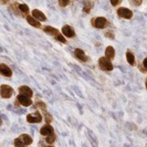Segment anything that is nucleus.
Here are the masks:
<instances>
[{
  "mask_svg": "<svg viewBox=\"0 0 147 147\" xmlns=\"http://www.w3.org/2000/svg\"><path fill=\"white\" fill-rule=\"evenodd\" d=\"M32 143V138L30 137L28 134H21L18 138H16L14 140V145L18 146V147H22V146H28L30 145Z\"/></svg>",
  "mask_w": 147,
  "mask_h": 147,
  "instance_id": "1",
  "label": "nucleus"
},
{
  "mask_svg": "<svg viewBox=\"0 0 147 147\" xmlns=\"http://www.w3.org/2000/svg\"><path fill=\"white\" fill-rule=\"evenodd\" d=\"M98 65L99 68L101 69L102 71H107V72H110L114 69V66L112 62L110 61V59L106 58V57H101L98 60Z\"/></svg>",
  "mask_w": 147,
  "mask_h": 147,
  "instance_id": "2",
  "label": "nucleus"
},
{
  "mask_svg": "<svg viewBox=\"0 0 147 147\" xmlns=\"http://www.w3.org/2000/svg\"><path fill=\"white\" fill-rule=\"evenodd\" d=\"M14 90L13 88L10 86V85L7 84H2L0 86V95H1L2 98H10V97L13 95Z\"/></svg>",
  "mask_w": 147,
  "mask_h": 147,
  "instance_id": "3",
  "label": "nucleus"
},
{
  "mask_svg": "<svg viewBox=\"0 0 147 147\" xmlns=\"http://www.w3.org/2000/svg\"><path fill=\"white\" fill-rule=\"evenodd\" d=\"M91 23L93 25V27H95L97 28H104L107 27V25L109 24L107 19L104 17H97L95 19H93L91 21Z\"/></svg>",
  "mask_w": 147,
  "mask_h": 147,
  "instance_id": "4",
  "label": "nucleus"
},
{
  "mask_svg": "<svg viewBox=\"0 0 147 147\" xmlns=\"http://www.w3.org/2000/svg\"><path fill=\"white\" fill-rule=\"evenodd\" d=\"M117 14L120 18H123V19H127V20H129V19L132 18V13L131 10H129V8H125V7H121V8L118 9L117 11Z\"/></svg>",
  "mask_w": 147,
  "mask_h": 147,
  "instance_id": "5",
  "label": "nucleus"
},
{
  "mask_svg": "<svg viewBox=\"0 0 147 147\" xmlns=\"http://www.w3.org/2000/svg\"><path fill=\"white\" fill-rule=\"evenodd\" d=\"M27 121L30 124H38V123H40L42 121V116L39 112L28 114L27 116Z\"/></svg>",
  "mask_w": 147,
  "mask_h": 147,
  "instance_id": "6",
  "label": "nucleus"
},
{
  "mask_svg": "<svg viewBox=\"0 0 147 147\" xmlns=\"http://www.w3.org/2000/svg\"><path fill=\"white\" fill-rule=\"evenodd\" d=\"M17 100L21 105L25 106V107H28L32 104V101L30 99V97H28L27 95H24V94H19L17 96Z\"/></svg>",
  "mask_w": 147,
  "mask_h": 147,
  "instance_id": "7",
  "label": "nucleus"
},
{
  "mask_svg": "<svg viewBox=\"0 0 147 147\" xmlns=\"http://www.w3.org/2000/svg\"><path fill=\"white\" fill-rule=\"evenodd\" d=\"M52 134H54V129L49 124H46L45 125H43V127L40 129V134L43 136H47Z\"/></svg>",
  "mask_w": 147,
  "mask_h": 147,
  "instance_id": "8",
  "label": "nucleus"
},
{
  "mask_svg": "<svg viewBox=\"0 0 147 147\" xmlns=\"http://www.w3.org/2000/svg\"><path fill=\"white\" fill-rule=\"evenodd\" d=\"M62 32H63V34L65 35V36H67V37H74L76 35V32H75V30H74V28H71L70 26H68V25H66V26H64L63 28H62Z\"/></svg>",
  "mask_w": 147,
  "mask_h": 147,
  "instance_id": "9",
  "label": "nucleus"
},
{
  "mask_svg": "<svg viewBox=\"0 0 147 147\" xmlns=\"http://www.w3.org/2000/svg\"><path fill=\"white\" fill-rule=\"evenodd\" d=\"M0 74L4 77H11L12 76V70L5 64H0Z\"/></svg>",
  "mask_w": 147,
  "mask_h": 147,
  "instance_id": "10",
  "label": "nucleus"
},
{
  "mask_svg": "<svg viewBox=\"0 0 147 147\" xmlns=\"http://www.w3.org/2000/svg\"><path fill=\"white\" fill-rule=\"evenodd\" d=\"M43 30L46 32V34H50V35H52V36H54L55 38H56L57 36H58L59 34H61L60 32H59V30H57V28H52V27H49V26H46V27H44L43 28Z\"/></svg>",
  "mask_w": 147,
  "mask_h": 147,
  "instance_id": "11",
  "label": "nucleus"
},
{
  "mask_svg": "<svg viewBox=\"0 0 147 147\" xmlns=\"http://www.w3.org/2000/svg\"><path fill=\"white\" fill-rule=\"evenodd\" d=\"M32 17L35 18L36 20H38L39 22H45L46 21V17L41 11L37 10V9H34L32 10Z\"/></svg>",
  "mask_w": 147,
  "mask_h": 147,
  "instance_id": "12",
  "label": "nucleus"
},
{
  "mask_svg": "<svg viewBox=\"0 0 147 147\" xmlns=\"http://www.w3.org/2000/svg\"><path fill=\"white\" fill-rule=\"evenodd\" d=\"M19 92H20V94H24V95H27L28 97H32V94H34L32 88H30L27 85H22V86L19 87Z\"/></svg>",
  "mask_w": 147,
  "mask_h": 147,
  "instance_id": "13",
  "label": "nucleus"
},
{
  "mask_svg": "<svg viewBox=\"0 0 147 147\" xmlns=\"http://www.w3.org/2000/svg\"><path fill=\"white\" fill-rule=\"evenodd\" d=\"M74 54H75V56L77 57L79 60H80L82 62H85L86 61V55H85L84 51L82 50V49H80V48H77L75 49V52H74Z\"/></svg>",
  "mask_w": 147,
  "mask_h": 147,
  "instance_id": "14",
  "label": "nucleus"
},
{
  "mask_svg": "<svg viewBox=\"0 0 147 147\" xmlns=\"http://www.w3.org/2000/svg\"><path fill=\"white\" fill-rule=\"evenodd\" d=\"M27 21L30 26H32V27H34V28H40V27H41L39 21L36 20V19L34 17H32V16H27Z\"/></svg>",
  "mask_w": 147,
  "mask_h": 147,
  "instance_id": "15",
  "label": "nucleus"
},
{
  "mask_svg": "<svg viewBox=\"0 0 147 147\" xmlns=\"http://www.w3.org/2000/svg\"><path fill=\"white\" fill-rule=\"evenodd\" d=\"M105 57L108 59H110V60L114 59V57H115V49H114L113 46H108L107 48H106Z\"/></svg>",
  "mask_w": 147,
  "mask_h": 147,
  "instance_id": "16",
  "label": "nucleus"
},
{
  "mask_svg": "<svg viewBox=\"0 0 147 147\" xmlns=\"http://www.w3.org/2000/svg\"><path fill=\"white\" fill-rule=\"evenodd\" d=\"M35 106H36L37 108H39L40 110H41L42 112H43L44 115L48 113V112H47V110H46V104L44 103V102H42V101H36V103H35Z\"/></svg>",
  "mask_w": 147,
  "mask_h": 147,
  "instance_id": "17",
  "label": "nucleus"
},
{
  "mask_svg": "<svg viewBox=\"0 0 147 147\" xmlns=\"http://www.w3.org/2000/svg\"><path fill=\"white\" fill-rule=\"evenodd\" d=\"M127 62H129V65H131V66H134V64H136V59H134V55L131 53V52H129V51L127 52Z\"/></svg>",
  "mask_w": 147,
  "mask_h": 147,
  "instance_id": "18",
  "label": "nucleus"
},
{
  "mask_svg": "<svg viewBox=\"0 0 147 147\" xmlns=\"http://www.w3.org/2000/svg\"><path fill=\"white\" fill-rule=\"evenodd\" d=\"M18 8H19V10L24 14V15H27L28 12H30V8H28V6L27 5V4H19Z\"/></svg>",
  "mask_w": 147,
  "mask_h": 147,
  "instance_id": "19",
  "label": "nucleus"
},
{
  "mask_svg": "<svg viewBox=\"0 0 147 147\" xmlns=\"http://www.w3.org/2000/svg\"><path fill=\"white\" fill-rule=\"evenodd\" d=\"M91 10V3L89 0H84V13H89Z\"/></svg>",
  "mask_w": 147,
  "mask_h": 147,
  "instance_id": "20",
  "label": "nucleus"
},
{
  "mask_svg": "<svg viewBox=\"0 0 147 147\" xmlns=\"http://www.w3.org/2000/svg\"><path fill=\"white\" fill-rule=\"evenodd\" d=\"M54 141H55V132H54V134H49V136H47V137H46V142H47V143L52 144Z\"/></svg>",
  "mask_w": 147,
  "mask_h": 147,
  "instance_id": "21",
  "label": "nucleus"
},
{
  "mask_svg": "<svg viewBox=\"0 0 147 147\" xmlns=\"http://www.w3.org/2000/svg\"><path fill=\"white\" fill-rule=\"evenodd\" d=\"M70 1H71V0H58L59 5H60L61 7H66V6H68L69 4H70Z\"/></svg>",
  "mask_w": 147,
  "mask_h": 147,
  "instance_id": "22",
  "label": "nucleus"
},
{
  "mask_svg": "<svg viewBox=\"0 0 147 147\" xmlns=\"http://www.w3.org/2000/svg\"><path fill=\"white\" fill-rule=\"evenodd\" d=\"M129 1H130V3L134 4V5H136V6L141 5V3H142V0H129Z\"/></svg>",
  "mask_w": 147,
  "mask_h": 147,
  "instance_id": "23",
  "label": "nucleus"
},
{
  "mask_svg": "<svg viewBox=\"0 0 147 147\" xmlns=\"http://www.w3.org/2000/svg\"><path fill=\"white\" fill-rule=\"evenodd\" d=\"M56 39H58L59 41H60V42H62V43H66V42H67V41H66V39L64 38V36H63L62 34H59L58 36L56 37Z\"/></svg>",
  "mask_w": 147,
  "mask_h": 147,
  "instance_id": "24",
  "label": "nucleus"
},
{
  "mask_svg": "<svg viewBox=\"0 0 147 147\" xmlns=\"http://www.w3.org/2000/svg\"><path fill=\"white\" fill-rule=\"evenodd\" d=\"M105 36H106V37H108V38L113 39V38H114V34H113V32H105Z\"/></svg>",
  "mask_w": 147,
  "mask_h": 147,
  "instance_id": "25",
  "label": "nucleus"
},
{
  "mask_svg": "<svg viewBox=\"0 0 147 147\" xmlns=\"http://www.w3.org/2000/svg\"><path fill=\"white\" fill-rule=\"evenodd\" d=\"M111 1V4H112V6H117L118 4H120L121 3V0H110Z\"/></svg>",
  "mask_w": 147,
  "mask_h": 147,
  "instance_id": "26",
  "label": "nucleus"
},
{
  "mask_svg": "<svg viewBox=\"0 0 147 147\" xmlns=\"http://www.w3.org/2000/svg\"><path fill=\"white\" fill-rule=\"evenodd\" d=\"M143 67H144V69L147 71V58H145L143 60Z\"/></svg>",
  "mask_w": 147,
  "mask_h": 147,
  "instance_id": "27",
  "label": "nucleus"
},
{
  "mask_svg": "<svg viewBox=\"0 0 147 147\" xmlns=\"http://www.w3.org/2000/svg\"><path fill=\"white\" fill-rule=\"evenodd\" d=\"M2 125V119H1V117H0V125Z\"/></svg>",
  "mask_w": 147,
  "mask_h": 147,
  "instance_id": "28",
  "label": "nucleus"
},
{
  "mask_svg": "<svg viewBox=\"0 0 147 147\" xmlns=\"http://www.w3.org/2000/svg\"><path fill=\"white\" fill-rule=\"evenodd\" d=\"M146 88H147V80H146Z\"/></svg>",
  "mask_w": 147,
  "mask_h": 147,
  "instance_id": "29",
  "label": "nucleus"
}]
</instances>
